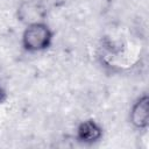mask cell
<instances>
[{
	"label": "cell",
	"mask_w": 149,
	"mask_h": 149,
	"mask_svg": "<svg viewBox=\"0 0 149 149\" xmlns=\"http://www.w3.org/2000/svg\"><path fill=\"white\" fill-rule=\"evenodd\" d=\"M51 41L52 33L44 22L27 26L22 35L23 48L31 52L45 50L51 44Z\"/></svg>",
	"instance_id": "obj_1"
},
{
	"label": "cell",
	"mask_w": 149,
	"mask_h": 149,
	"mask_svg": "<svg viewBox=\"0 0 149 149\" xmlns=\"http://www.w3.org/2000/svg\"><path fill=\"white\" fill-rule=\"evenodd\" d=\"M45 15L47 9L38 0H26L17 8V19L27 26L43 22Z\"/></svg>",
	"instance_id": "obj_2"
},
{
	"label": "cell",
	"mask_w": 149,
	"mask_h": 149,
	"mask_svg": "<svg viewBox=\"0 0 149 149\" xmlns=\"http://www.w3.org/2000/svg\"><path fill=\"white\" fill-rule=\"evenodd\" d=\"M130 122L139 129H146L149 125V98L147 94L136 100L130 111Z\"/></svg>",
	"instance_id": "obj_3"
},
{
	"label": "cell",
	"mask_w": 149,
	"mask_h": 149,
	"mask_svg": "<svg viewBox=\"0 0 149 149\" xmlns=\"http://www.w3.org/2000/svg\"><path fill=\"white\" fill-rule=\"evenodd\" d=\"M102 135L101 127L93 120H86L78 126L77 137L79 141L85 143H92L98 141Z\"/></svg>",
	"instance_id": "obj_4"
},
{
	"label": "cell",
	"mask_w": 149,
	"mask_h": 149,
	"mask_svg": "<svg viewBox=\"0 0 149 149\" xmlns=\"http://www.w3.org/2000/svg\"><path fill=\"white\" fill-rule=\"evenodd\" d=\"M3 99H5V92H3V90H2L1 86H0V102H1Z\"/></svg>",
	"instance_id": "obj_5"
}]
</instances>
